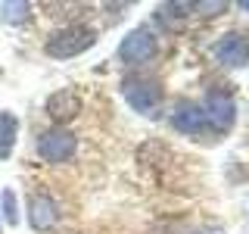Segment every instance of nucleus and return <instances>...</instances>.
I'll return each mask as SVG.
<instances>
[{
	"instance_id": "nucleus-9",
	"label": "nucleus",
	"mask_w": 249,
	"mask_h": 234,
	"mask_svg": "<svg viewBox=\"0 0 249 234\" xmlns=\"http://www.w3.org/2000/svg\"><path fill=\"white\" fill-rule=\"evenodd\" d=\"M215 57L221 59V62H228V66H243L246 57H249L246 38H240V35H224L221 41L215 44Z\"/></svg>"
},
{
	"instance_id": "nucleus-6",
	"label": "nucleus",
	"mask_w": 249,
	"mask_h": 234,
	"mask_svg": "<svg viewBox=\"0 0 249 234\" xmlns=\"http://www.w3.org/2000/svg\"><path fill=\"white\" fill-rule=\"evenodd\" d=\"M28 222L35 231H50L59 222V206L50 194H31L28 197Z\"/></svg>"
},
{
	"instance_id": "nucleus-4",
	"label": "nucleus",
	"mask_w": 249,
	"mask_h": 234,
	"mask_svg": "<svg viewBox=\"0 0 249 234\" xmlns=\"http://www.w3.org/2000/svg\"><path fill=\"white\" fill-rule=\"evenodd\" d=\"M156 53V38L150 28H134L119 47V59L124 66H140V62H150Z\"/></svg>"
},
{
	"instance_id": "nucleus-5",
	"label": "nucleus",
	"mask_w": 249,
	"mask_h": 234,
	"mask_svg": "<svg viewBox=\"0 0 249 234\" xmlns=\"http://www.w3.org/2000/svg\"><path fill=\"white\" fill-rule=\"evenodd\" d=\"M44 113L50 116L56 125H66V122H72L75 116L81 113V97H78L75 91H69V88L53 91L50 97H47V103H44Z\"/></svg>"
},
{
	"instance_id": "nucleus-7",
	"label": "nucleus",
	"mask_w": 249,
	"mask_h": 234,
	"mask_svg": "<svg viewBox=\"0 0 249 234\" xmlns=\"http://www.w3.org/2000/svg\"><path fill=\"white\" fill-rule=\"evenodd\" d=\"M202 113H206V119H212V128H228V125L233 122V100L228 97V94L221 91H212L206 97V106H202Z\"/></svg>"
},
{
	"instance_id": "nucleus-12",
	"label": "nucleus",
	"mask_w": 249,
	"mask_h": 234,
	"mask_svg": "<svg viewBox=\"0 0 249 234\" xmlns=\"http://www.w3.org/2000/svg\"><path fill=\"white\" fill-rule=\"evenodd\" d=\"M0 203H3V218H6V222L19 225V200H16V191H3Z\"/></svg>"
},
{
	"instance_id": "nucleus-2",
	"label": "nucleus",
	"mask_w": 249,
	"mask_h": 234,
	"mask_svg": "<svg viewBox=\"0 0 249 234\" xmlns=\"http://www.w3.org/2000/svg\"><path fill=\"white\" fill-rule=\"evenodd\" d=\"M122 97L131 103V109H137L140 116H156L162 106V88L156 81L143 75H128L122 81Z\"/></svg>"
},
{
	"instance_id": "nucleus-10",
	"label": "nucleus",
	"mask_w": 249,
	"mask_h": 234,
	"mask_svg": "<svg viewBox=\"0 0 249 234\" xmlns=\"http://www.w3.org/2000/svg\"><path fill=\"white\" fill-rule=\"evenodd\" d=\"M19 137V119L13 113H0V159H10Z\"/></svg>"
},
{
	"instance_id": "nucleus-11",
	"label": "nucleus",
	"mask_w": 249,
	"mask_h": 234,
	"mask_svg": "<svg viewBox=\"0 0 249 234\" xmlns=\"http://www.w3.org/2000/svg\"><path fill=\"white\" fill-rule=\"evenodd\" d=\"M28 3H0V16L6 22H25L28 19Z\"/></svg>"
},
{
	"instance_id": "nucleus-8",
	"label": "nucleus",
	"mask_w": 249,
	"mask_h": 234,
	"mask_svg": "<svg viewBox=\"0 0 249 234\" xmlns=\"http://www.w3.org/2000/svg\"><path fill=\"white\" fill-rule=\"evenodd\" d=\"M171 125L178 131H184V135H199L206 128V113H202L199 103H181L171 116Z\"/></svg>"
},
{
	"instance_id": "nucleus-3",
	"label": "nucleus",
	"mask_w": 249,
	"mask_h": 234,
	"mask_svg": "<svg viewBox=\"0 0 249 234\" xmlns=\"http://www.w3.org/2000/svg\"><path fill=\"white\" fill-rule=\"evenodd\" d=\"M75 150H78V140H75L72 131H66V128H50L37 137V153H41V159L53 162V166L69 162L75 156Z\"/></svg>"
},
{
	"instance_id": "nucleus-1",
	"label": "nucleus",
	"mask_w": 249,
	"mask_h": 234,
	"mask_svg": "<svg viewBox=\"0 0 249 234\" xmlns=\"http://www.w3.org/2000/svg\"><path fill=\"white\" fill-rule=\"evenodd\" d=\"M93 41H97L93 28H88V25H62L47 38L44 50H47V57H53V59H69V57H78V53L90 50Z\"/></svg>"
},
{
	"instance_id": "nucleus-13",
	"label": "nucleus",
	"mask_w": 249,
	"mask_h": 234,
	"mask_svg": "<svg viewBox=\"0 0 249 234\" xmlns=\"http://www.w3.org/2000/svg\"><path fill=\"white\" fill-rule=\"evenodd\" d=\"M199 234H224L221 228H206V231H199Z\"/></svg>"
}]
</instances>
